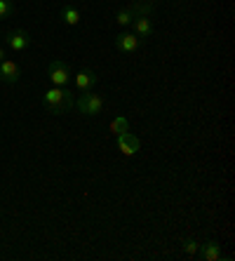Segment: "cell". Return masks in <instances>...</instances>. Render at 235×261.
Returning <instances> with one entry per match:
<instances>
[{"label": "cell", "instance_id": "obj_1", "mask_svg": "<svg viewBox=\"0 0 235 261\" xmlns=\"http://www.w3.org/2000/svg\"><path fill=\"white\" fill-rule=\"evenodd\" d=\"M42 103H45V109L49 113H55V116H64L68 111L75 106V97L71 94V90L66 87H52L42 94Z\"/></svg>", "mask_w": 235, "mask_h": 261}, {"label": "cell", "instance_id": "obj_2", "mask_svg": "<svg viewBox=\"0 0 235 261\" xmlns=\"http://www.w3.org/2000/svg\"><path fill=\"white\" fill-rule=\"evenodd\" d=\"M75 109L83 113V116H90V118H94V116H99L103 111V99L99 97V94H94V92H83L78 99H75Z\"/></svg>", "mask_w": 235, "mask_h": 261}, {"label": "cell", "instance_id": "obj_3", "mask_svg": "<svg viewBox=\"0 0 235 261\" xmlns=\"http://www.w3.org/2000/svg\"><path fill=\"white\" fill-rule=\"evenodd\" d=\"M47 78H49V83H52L55 87H66L68 80H71V68H68L66 61L55 59L47 66Z\"/></svg>", "mask_w": 235, "mask_h": 261}, {"label": "cell", "instance_id": "obj_4", "mask_svg": "<svg viewBox=\"0 0 235 261\" xmlns=\"http://www.w3.org/2000/svg\"><path fill=\"white\" fill-rule=\"evenodd\" d=\"M115 141H118V148H120L122 155H127V158H132V155H137L139 148H141V141H139V137H134L129 129L122 134H118L115 137Z\"/></svg>", "mask_w": 235, "mask_h": 261}, {"label": "cell", "instance_id": "obj_5", "mask_svg": "<svg viewBox=\"0 0 235 261\" xmlns=\"http://www.w3.org/2000/svg\"><path fill=\"white\" fill-rule=\"evenodd\" d=\"M5 43H7V47L12 49V52H24V49H29L31 38H29V33H26L24 29H14V31H7Z\"/></svg>", "mask_w": 235, "mask_h": 261}, {"label": "cell", "instance_id": "obj_6", "mask_svg": "<svg viewBox=\"0 0 235 261\" xmlns=\"http://www.w3.org/2000/svg\"><path fill=\"white\" fill-rule=\"evenodd\" d=\"M115 47L120 49L122 55H132L139 49V36H134L129 31H122V33L115 36Z\"/></svg>", "mask_w": 235, "mask_h": 261}, {"label": "cell", "instance_id": "obj_7", "mask_svg": "<svg viewBox=\"0 0 235 261\" xmlns=\"http://www.w3.org/2000/svg\"><path fill=\"white\" fill-rule=\"evenodd\" d=\"M97 80H99V75L92 68H83V71L75 73V87L80 92H90L92 87L97 85Z\"/></svg>", "mask_w": 235, "mask_h": 261}, {"label": "cell", "instance_id": "obj_8", "mask_svg": "<svg viewBox=\"0 0 235 261\" xmlns=\"http://www.w3.org/2000/svg\"><path fill=\"white\" fill-rule=\"evenodd\" d=\"M198 254L202 256L205 261H221V259H223L221 245H219L217 240H205V243H200Z\"/></svg>", "mask_w": 235, "mask_h": 261}, {"label": "cell", "instance_id": "obj_9", "mask_svg": "<svg viewBox=\"0 0 235 261\" xmlns=\"http://www.w3.org/2000/svg\"><path fill=\"white\" fill-rule=\"evenodd\" d=\"M19 66L14 64L12 59H3L0 61V80L3 83H10V85H14V83H19Z\"/></svg>", "mask_w": 235, "mask_h": 261}, {"label": "cell", "instance_id": "obj_10", "mask_svg": "<svg viewBox=\"0 0 235 261\" xmlns=\"http://www.w3.org/2000/svg\"><path fill=\"white\" fill-rule=\"evenodd\" d=\"M132 29H134V36L151 38L153 36V21H151V17H137L132 21Z\"/></svg>", "mask_w": 235, "mask_h": 261}, {"label": "cell", "instance_id": "obj_11", "mask_svg": "<svg viewBox=\"0 0 235 261\" xmlns=\"http://www.w3.org/2000/svg\"><path fill=\"white\" fill-rule=\"evenodd\" d=\"M80 10L78 7H73V5H64L61 7V21L66 26H78L80 24Z\"/></svg>", "mask_w": 235, "mask_h": 261}, {"label": "cell", "instance_id": "obj_12", "mask_svg": "<svg viewBox=\"0 0 235 261\" xmlns=\"http://www.w3.org/2000/svg\"><path fill=\"white\" fill-rule=\"evenodd\" d=\"M132 7V12H134V19L137 17H151L153 10H155V5H153V0H137Z\"/></svg>", "mask_w": 235, "mask_h": 261}, {"label": "cell", "instance_id": "obj_13", "mask_svg": "<svg viewBox=\"0 0 235 261\" xmlns=\"http://www.w3.org/2000/svg\"><path fill=\"white\" fill-rule=\"evenodd\" d=\"M134 21V12H132V7H120L118 10V14H115V24L122 26V29H127V26Z\"/></svg>", "mask_w": 235, "mask_h": 261}, {"label": "cell", "instance_id": "obj_14", "mask_svg": "<svg viewBox=\"0 0 235 261\" xmlns=\"http://www.w3.org/2000/svg\"><path fill=\"white\" fill-rule=\"evenodd\" d=\"M129 129V120H127L125 116H118V118H113V122H111V134H122V132H127Z\"/></svg>", "mask_w": 235, "mask_h": 261}, {"label": "cell", "instance_id": "obj_15", "mask_svg": "<svg viewBox=\"0 0 235 261\" xmlns=\"http://www.w3.org/2000/svg\"><path fill=\"white\" fill-rule=\"evenodd\" d=\"M198 249H200V243H198V240H193V238H186V240H184V252H186L188 256L198 254Z\"/></svg>", "mask_w": 235, "mask_h": 261}, {"label": "cell", "instance_id": "obj_16", "mask_svg": "<svg viewBox=\"0 0 235 261\" xmlns=\"http://www.w3.org/2000/svg\"><path fill=\"white\" fill-rule=\"evenodd\" d=\"M14 14V5L10 0H0V19H7Z\"/></svg>", "mask_w": 235, "mask_h": 261}, {"label": "cell", "instance_id": "obj_17", "mask_svg": "<svg viewBox=\"0 0 235 261\" xmlns=\"http://www.w3.org/2000/svg\"><path fill=\"white\" fill-rule=\"evenodd\" d=\"M3 59H5V49L0 47V61H3Z\"/></svg>", "mask_w": 235, "mask_h": 261}]
</instances>
